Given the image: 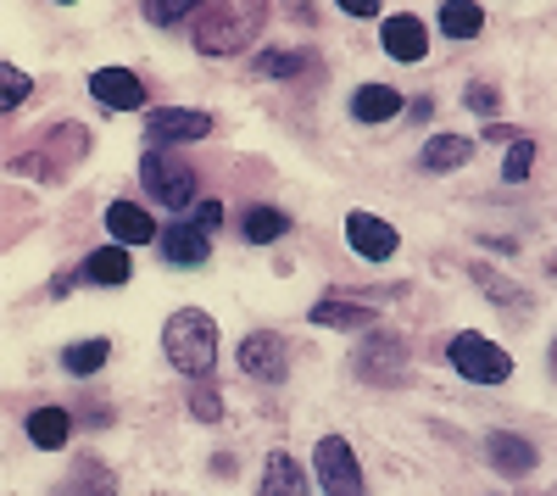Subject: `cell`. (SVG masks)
<instances>
[{
  "label": "cell",
  "mask_w": 557,
  "mask_h": 496,
  "mask_svg": "<svg viewBox=\"0 0 557 496\" xmlns=\"http://www.w3.org/2000/svg\"><path fill=\"white\" fill-rule=\"evenodd\" d=\"M262 23H268V12L251 7V0H212L190 23V45L201 57H235L251 45V34H262Z\"/></svg>",
  "instance_id": "obj_1"
},
{
  "label": "cell",
  "mask_w": 557,
  "mask_h": 496,
  "mask_svg": "<svg viewBox=\"0 0 557 496\" xmlns=\"http://www.w3.org/2000/svg\"><path fill=\"white\" fill-rule=\"evenodd\" d=\"M162 351H168V363L184 380H201V374L218 369V324L207 319L201 307H178L173 319L162 324Z\"/></svg>",
  "instance_id": "obj_2"
},
{
  "label": "cell",
  "mask_w": 557,
  "mask_h": 496,
  "mask_svg": "<svg viewBox=\"0 0 557 496\" xmlns=\"http://www.w3.org/2000/svg\"><path fill=\"white\" fill-rule=\"evenodd\" d=\"M139 185H146V196L168 212H184V207H196V168L190 162H178L168 151H146L139 157Z\"/></svg>",
  "instance_id": "obj_3"
},
{
  "label": "cell",
  "mask_w": 557,
  "mask_h": 496,
  "mask_svg": "<svg viewBox=\"0 0 557 496\" xmlns=\"http://www.w3.org/2000/svg\"><path fill=\"white\" fill-rule=\"evenodd\" d=\"M446 357H451V369L462 380H474V385H507V380H513V357H507L491 335H480V330L451 335Z\"/></svg>",
  "instance_id": "obj_4"
},
{
  "label": "cell",
  "mask_w": 557,
  "mask_h": 496,
  "mask_svg": "<svg viewBox=\"0 0 557 496\" xmlns=\"http://www.w3.org/2000/svg\"><path fill=\"white\" fill-rule=\"evenodd\" d=\"M312 474L323 485V496H368V480H362V463L357 452L341 441V435H323L318 452H312Z\"/></svg>",
  "instance_id": "obj_5"
},
{
  "label": "cell",
  "mask_w": 557,
  "mask_h": 496,
  "mask_svg": "<svg viewBox=\"0 0 557 496\" xmlns=\"http://www.w3.org/2000/svg\"><path fill=\"white\" fill-rule=\"evenodd\" d=\"M351 374L362 385H396L407 374V340L391 335V330H374L357 351H351Z\"/></svg>",
  "instance_id": "obj_6"
},
{
  "label": "cell",
  "mask_w": 557,
  "mask_h": 496,
  "mask_svg": "<svg viewBox=\"0 0 557 496\" xmlns=\"http://www.w3.org/2000/svg\"><path fill=\"white\" fill-rule=\"evenodd\" d=\"M240 374H251L257 385H285L290 380V346L273 330H251L240 340Z\"/></svg>",
  "instance_id": "obj_7"
},
{
  "label": "cell",
  "mask_w": 557,
  "mask_h": 496,
  "mask_svg": "<svg viewBox=\"0 0 557 496\" xmlns=\"http://www.w3.org/2000/svg\"><path fill=\"white\" fill-rule=\"evenodd\" d=\"M346 246L362 257V262H391L401 251V235L380 212H346Z\"/></svg>",
  "instance_id": "obj_8"
},
{
  "label": "cell",
  "mask_w": 557,
  "mask_h": 496,
  "mask_svg": "<svg viewBox=\"0 0 557 496\" xmlns=\"http://www.w3.org/2000/svg\"><path fill=\"white\" fill-rule=\"evenodd\" d=\"M146 128H151V140L162 146H184V140H207V134L218 128V117L212 112H196V107H157L151 117H146Z\"/></svg>",
  "instance_id": "obj_9"
},
{
  "label": "cell",
  "mask_w": 557,
  "mask_h": 496,
  "mask_svg": "<svg viewBox=\"0 0 557 496\" xmlns=\"http://www.w3.org/2000/svg\"><path fill=\"white\" fill-rule=\"evenodd\" d=\"M89 96L107 112H139L146 107V78L128 67H101V73H89Z\"/></svg>",
  "instance_id": "obj_10"
},
{
  "label": "cell",
  "mask_w": 557,
  "mask_h": 496,
  "mask_svg": "<svg viewBox=\"0 0 557 496\" xmlns=\"http://www.w3.org/2000/svg\"><path fill=\"white\" fill-rule=\"evenodd\" d=\"M157 246H162V262H173V268H201V262L212 257V235L201 230L196 218H178V223H168Z\"/></svg>",
  "instance_id": "obj_11"
},
{
  "label": "cell",
  "mask_w": 557,
  "mask_h": 496,
  "mask_svg": "<svg viewBox=\"0 0 557 496\" xmlns=\"http://www.w3.org/2000/svg\"><path fill=\"white\" fill-rule=\"evenodd\" d=\"M485 458H491V469L496 474H530L535 463H541V452H535V441L530 435H513V430H496V435H485Z\"/></svg>",
  "instance_id": "obj_12"
},
{
  "label": "cell",
  "mask_w": 557,
  "mask_h": 496,
  "mask_svg": "<svg viewBox=\"0 0 557 496\" xmlns=\"http://www.w3.org/2000/svg\"><path fill=\"white\" fill-rule=\"evenodd\" d=\"M312 324H323V330H374L380 312L368 301H346L341 290H330V296L312 301Z\"/></svg>",
  "instance_id": "obj_13"
},
{
  "label": "cell",
  "mask_w": 557,
  "mask_h": 496,
  "mask_svg": "<svg viewBox=\"0 0 557 496\" xmlns=\"http://www.w3.org/2000/svg\"><path fill=\"white\" fill-rule=\"evenodd\" d=\"M107 230H112V240L128 251V246H151V240H162V230L151 223V212L146 207H134V201H112L107 207Z\"/></svg>",
  "instance_id": "obj_14"
},
{
  "label": "cell",
  "mask_w": 557,
  "mask_h": 496,
  "mask_svg": "<svg viewBox=\"0 0 557 496\" xmlns=\"http://www.w3.org/2000/svg\"><path fill=\"white\" fill-rule=\"evenodd\" d=\"M380 39H385V51L396 57V62H424L430 57V28L418 23V17H385V28H380Z\"/></svg>",
  "instance_id": "obj_15"
},
{
  "label": "cell",
  "mask_w": 557,
  "mask_h": 496,
  "mask_svg": "<svg viewBox=\"0 0 557 496\" xmlns=\"http://www.w3.org/2000/svg\"><path fill=\"white\" fill-rule=\"evenodd\" d=\"M257 496H312V491H307V474H301V463L290 452H268Z\"/></svg>",
  "instance_id": "obj_16"
},
{
  "label": "cell",
  "mask_w": 557,
  "mask_h": 496,
  "mask_svg": "<svg viewBox=\"0 0 557 496\" xmlns=\"http://www.w3.org/2000/svg\"><path fill=\"white\" fill-rule=\"evenodd\" d=\"M407 112V101L396 96L391 84H362L357 96H351V117L357 123H391V117H401Z\"/></svg>",
  "instance_id": "obj_17"
},
{
  "label": "cell",
  "mask_w": 557,
  "mask_h": 496,
  "mask_svg": "<svg viewBox=\"0 0 557 496\" xmlns=\"http://www.w3.org/2000/svg\"><path fill=\"white\" fill-rule=\"evenodd\" d=\"M469 157H474V140H469V134H435L418 162H424V173H457Z\"/></svg>",
  "instance_id": "obj_18"
},
{
  "label": "cell",
  "mask_w": 557,
  "mask_h": 496,
  "mask_svg": "<svg viewBox=\"0 0 557 496\" xmlns=\"http://www.w3.org/2000/svg\"><path fill=\"white\" fill-rule=\"evenodd\" d=\"M67 435H73L67 408H34V413H28V441L39 446V452H62Z\"/></svg>",
  "instance_id": "obj_19"
},
{
  "label": "cell",
  "mask_w": 557,
  "mask_h": 496,
  "mask_svg": "<svg viewBox=\"0 0 557 496\" xmlns=\"http://www.w3.org/2000/svg\"><path fill=\"white\" fill-rule=\"evenodd\" d=\"M128 274H134V262H128L123 246H101V251L84 257V280L89 285H128Z\"/></svg>",
  "instance_id": "obj_20"
},
{
  "label": "cell",
  "mask_w": 557,
  "mask_h": 496,
  "mask_svg": "<svg viewBox=\"0 0 557 496\" xmlns=\"http://www.w3.org/2000/svg\"><path fill=\"white\" fill-rule=\"evenodd\" d=\"M67 496H117V480L101 458H78L67 474Z\"/></svg>",
  "instance_id": "obj_21"
},
{
  "label": "cell",
  "mask_w": 557,
  "mask_h": 496,
  "mask_svg": "<svg viewBox=\"0 0 557 496\" xmlns=\"http://www.w3.org/2000/svg\"><path fill=\"white\" fill-rule=\"evenodd\" d=\"M107 357H112V340L89 335V340H73V346L62 351V369H67V374H96V369H107Z\"/></svg>",
  "instance_id": "obj_22"
},
{
  "label": "cell",
  "mask_w": 557,
  "mask_h": 496,
  "mask_svg": "<svg viewBox=\"0 0 557 496\" xmlns=\"http://www.w3.org/2000/svg\"><path fill=\"white\" fill-rule=\"evenodd\" d=\"M278 235H290V212H285V207H251V212H246V240H251V246H268V240H278Z\"/></svg>",
  "instance_id": "obj_23"
},
{
  "label": "cell",
  "mask_w": 557,
  "mask_h": 496,
  "mask_svg": "<svg viewBox=\"0 0 557 496\" xmlns=\"http://www.w3.org/2000/svg\"><path fill=\"white\" fill-rule=\"evenodd\" d=\"M480 28H485L480 7H462V0H446V7H441V34L446 39H474Z\"/></svg>",
  "instance_id": "obj_24"
},
{
  "label": "cell",
  "mask_w": 557,
  "mask_h": 496,
  "mask_svg": "<svg viewBox=\"0 0 557 496\" xmlns=\"http://www.w3.org/2000/svg\"><path fill=\"white\" fill-rule=\"evenodd\" d=\"M301 73H312V57H301V51H262L257 57V78H301Z\"/></svg>",
  "instance_id": "obj_25"
},
{
  "label": "cell",
  "mask_w": 557,
  "mask_h": 496,
  "mask_svg": "<svg viewBox=\"0 0 557 496\" xmlns=\"http://www.w3.org/2000/svg\"><path fill=\"white\" fill-rule=\"evenodd\" d=\"M474 280H480V290H491V296H496V307H519V301L530 307V296H524L513 280H502L496 268H485V262H474Z\"/></svg>",
  "instance_id": "obj_26"
},
{
  "label": "cell",
  "mask_w": 557,
  "mask_h": 496,
  "mask_svg": "<svg viewBox=\"0 0 557 496\" xmlns=\"http://www.w3.org/2000/svg\"><path fill=\"white\" fill-rule=\"evenodd\" d=\"M28 89H34V78L7 62V67H0V112H17V107L28 101Z\"/></svg>",
  "instance_id": "obj_27"
},
{
  "label": "cell",
  "mask_w": 557,
  "mask_h": 496,
  "mask_svg": "<svg viewBox=\"0 0 557 496\" xmlns=\"http://www.w3.org/2000/svg\"><path fill=\"white\" fill-rule=\"evenodd\" d=\"M146 17H151L157 28H173V23H196V17H201V7H190V0H151Z\"/></svg>",
  "instance_id": "obj_28"
},
{
  "label": "cell",
  "mask_w": 557,
  "mask_h": 496,
  "mask_svg": "<svg viewBox=\"0 0 557 496\" xmlns=\"http://www.w3.org/2000/svg\"><path fill=\"white\" fill-rule=\"evenodd\" d=\"M530 168H535V140H513L507 146V162H502V178L507 185H524Z\"/></svg>",
  "instance_id": "obj_29"
},
{
  "label": "cell",
  "mask_w": 557,
  "mask_h": 496,
  "mask_svg": "<svg viewBox=\"0 0 557 496\" xmlns=\"http://www.w3.org/2000/svg\"><path fill=\"white\" fill-rule=\"evenodd\" d=\"M190 413H196V419H207V424H218V419H223L218 390H190Z\"/></svg>",
  "instance_id": "obj_30"
},
{
  "label": "cell",
  "mask_w": 557,
  "mask_h": 496,
  "mask_svg": "<svg viewBox=\"0 0 557 496\" xmlns=\"http://www.w3.org/2000/svg\"><path fill=\"white\" fill-rule=\"evenodd\" d=\"M462 101H469V112H485V117L502 107V96H496L491 84H469V96H462Z\"/></svg>",
  "instance_id": "obj_31"
},
{
  "label": "cell",
  "mask_w": 557,
  "mask_h": 496,
  "mask_svg": "<svg viewBox=\"0 0 557 496\" xmlns=\"http://www.w3.org/2000/svg\"><path fill=\"white\" fill-rule=\"evenodd\" d=\"M190 218L201 223L207 235H218V223H223V201H196V207H190Z\"/></svg>",
  "instance_id": "obj_32"
},
{
  "label": "cell",
  "mask_w": 557,
  "mask_h": 496,
  "mask_svg": "<svg viewBox=\"0 0 557 496\" xmlns=\"http://www.w3.org/2000/svg\"><path fill=\"white\" fill-rule=\"evenodd\" d=\"M346 12H351V17H380V7H374V0H351Z\"/></svg>",
  "instance_id": "obj_33"
},
{
  "label": "cell",
  "mask_w": 557,
  "mask_h": 496,
  "mask_svg": "<svg viewBox=\"0 0 557 496\" xmlns=\"http://www.w3.org/2000/svg\"><path fill=\"white\" fill-rule=\"evenodd\" d=\"M407 112H412V117H418V123H424V117H430V112H435V101H430V96H418V101H412V107H407Z\"/></svg>",
  "instance_id": "obj_34"
},
{
  "label": "cell",
  "mask_w": 557,
  "mask_h": 496,
  "mask_svg": "<svg viewBox=\"0 0 557 496\" xmlns=\"http://www.w3.org/2000/svg\"><path fill=\"white\" fill-rule=\"evenodd\" d=\"M552 374H557V340H552Z\"/></svg>",
  "instance_id": "obj_35"
},
{
  "label": "cell",
  "mask_w": 557,
  "mask_h": 496,
  "mask_svg": "<svg viewBox=\"0 0 557 496\" xmlns=\"http://www.w3.org/2000/svg\"><path fill=\"white\" fill-rule=\"evenodd\" d=\"M552 496H557V491H552Z\"/></svg>",
  "instance_id": "obj_36"
}]
</instances>
